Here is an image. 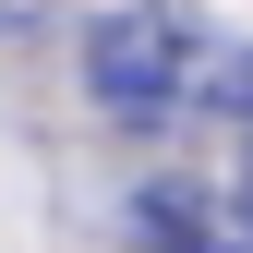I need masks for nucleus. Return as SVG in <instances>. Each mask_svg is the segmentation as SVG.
Here are the masks:
<instances>
[{
    "label": "nucleus",
    "mask_w": 253,
    "mask_h": 253,
    "mask_svg": "<svg viewBox=\"0 0 253 253\" xmlns=\"http://www.w3.org/2000/svg\"><path fill=\"white\" fill-rule=\"evenodd\" d=\"M84 97L109 121H157L193 97V37H181L169 12H109L97 37H84Z\"/></svg>",
    "instance_id": "nucleus-1"
},
{
    "label": "nucleus",
    "mask_w": 253,
    "mask_h": 253,
    "mask_svg": "<svg viewBox=\"0 0 253 253\" xmlns=\"http://www.w3.org/2000/svg\"><path fill=\"white\" fill-rule=\"evenodd\" d=\"M133 229L157 253H253V205H205V193H145Z\"/></svg>",
    "instance_id": "nucleus-2"
},
{
    "label": "nucleus",
    "mask_w": 253,
    "mask_h": 253,
    "mask_svg": "<svg viewBox=\"0 0 253 253\" xmlns=\"http://www.w3.org/2000/svg\"><path fill=\"white\" fill-rule=\"evenodd\" d=\"M133 12H157V0H133Z\"/></svg>",
    "instance_id": "nucleus-5"
},
{
    "label": "nucleus",
    "mask_w": 253,
    "mask_h": 253,
    "mask_svg": "<svg viewBox=\"0 0 253 253\" xmlns=\"http://www.w3.org/2000/svg\"><path fill=\"white\" fill-rule=\"evenodd\" d=\"M37 12H48V0H0V24H37Z\"/></svg>",
    "instance_id": "nucleus-3"
},
{
    "label": "nucleus",
    "mask_w": 253,
    "mask_h": 253,
    "mask_svg": "<svg viewBox=\"0 0 253 253\" xmlns=\"http://www.w3.org/2000/svg\"><path fill=\"white\" fill-rule=\"evenodd\" d=\"M241 205H253V169H241Z\"/></svg>",
    "instance_id": "nucleus-4"
}]
</instances>
